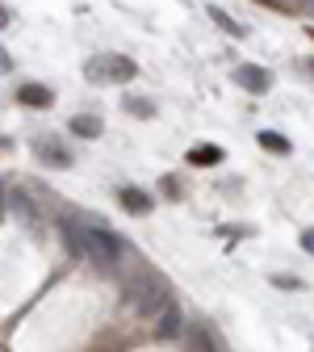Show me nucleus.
<instances>
[{"mask_svg":"<svg viewBox=\"0 0 314 352\" xmlns=\"http://www.w3.org/2000/svg\"><path fill=\"white\" fill-rule=\"evenodd\" d=\"M205 13H210V21H214V25H222V30H227L231 38H243V25H239L235 17H227L222 9H205Z\"/></svg>","mask_w":314,"mask_h":352,"instance_id":"14","label":"nucleus"},{"mask_svg":"<svg viewBox=\"0 0 314 352\" xmlns=\"http://www.w3.org/2000/svg\"><path fill=\"white\" fill-rule=\"evenodd\" d=\"M273 281H277L281 289H302V281H293V277H273Z\"/></svg>","mask_w":314,"mask_h":352,"instance_id":"17","label":"nucleus"},{"mask_svg":"<svg viewBox=\"0 0 314 352\" xmlns=\"http://www.w3.org/2000/svg\"><path fill=\"white\" fill-rule=\"evenodd\" d=\"M17 101L30 105V109H51L55 105V93H51L47 84H21L17 88Z\"/></svg>","mask_w":314,"mask_h":352,"instance_id":"6","label":"nucleus"},{"mask_svg":"<svg viewBox=\"0 0 314 352\" xmlns=\"http://www.w3.org/2000/svg\"><path fill=\"white\" fill-rule=\"evenodd\" d=\"M181 331H185V315L176 311V306L168 302L164 311H159V323H155V336L159 340H181Z\"/></svg>","mask_w":314,"mask_h":352,"instance_id":"5","label":"nucleus"},{"mask_svg":"<svg viewBox=\"0 0 314 352\" xmlns=\"http://www.w3.org/2000/svg\"><path fill=\"white\" fill-rule=\"evenodd\" d=\"M222 160V147H193L189 151V164H218Z\"/></svg>","mask_w":314,"mask_h":352,"instance_id":"15","label":"nucleus"},{"mask_svg":"<svg viewBox=\"0 0 314 352\" xmlns=\"http://www.w3.org/2000/svg\"><path fill=\"white\" fill-rule=\"evenodd\" d=\"M84 256L93 260L101 273H113L126 260V243H122V235H113L101 223H84Z\"/></svg>","mask_w":314,"mask_h":352,"instance_id":"1","label":"nucleus"},{"mask_svg":"<svg viewBox=\"0 0 314 352\" xmlns=\"http://www.w3.org/2000/svg\"><path fill=\"white\" fill-rule=\"evenodd\" d=\"M34 151H38V160H42V164H51V168H71V151H67V147H59L55 139H38V147H34Z\"/></svg>","mask_w":314,"mask_h":352,"instance_id":"7","label":"nucleus"},{"mask_svg":"<svg viewBox=\"0 0 314 352\" xmlns=\"http://www.w3.org/2000/svg\"><path fill=\"white\" fill-rule=\"evenodd\" d=\"M5 25H9V13H5V9H0V30H5Z\"/></svg>","mask_w":314,"mask_h":352,"instance_id":"19","label":"nucleus"},{"mask_svg":"<svg viewBox=\"0 0 314 352\" xmlns=\"http://www.w3.org/2000/svg\"><path fill=\"white\" fill-rule=\"evenodd\" d=\"M59 235H63V248L71 256H84V223L80 218H59Z\"/></svg>","mask_w":314,"mask_h":352,"instance_id":"8","label":"nucleus"},{"mask_svg":"<svg viewBox=\"0 0 314 352\" xmlns=\"http://www.w3.org/2000/svg\"><path fill=\"white\" fill-rule=\"evenodd\" d=\"M117 201L130 210V214H151V197L143 193V189H134V185H126V189H117Z\"/></svg>","mask_w":314,"mask_h":352,"instance_id":"9","label":"nucleus"},{"mask_svg":"<svg viewBox=\"0 0 314 352\" xmlns=\"http://www.w3.org/2000/svg\"><path fill=\"white\" fill-rule=\"evenodd\" d=\"M67 126H71V135H80V139H97L101 130H105L97 113H76V118H71Z\"/></svg>","mask_w":314,"mask_h":352,"instance_id":"10","label":"nucleus"},{"mask_svg":"<svg viewBox=\"0 0 314 352\" xmlns=\"http://www.w3.org/2000/svg\"><path fill=\"white\" fill-rule=\"evenodd\" d=\"M5 206H13V210L25 218V223H34V218H38V206H34V201H30L21 189H17V193H5Z\"/></svg>","mask_w":314,"mask_h":352,"instance_id":"13","label":"nucleus"},{"mask_svg":"<svg viewBox=\"0 0 314 352\" xmlns=\"http://www.w3.org/2000/svg\"><path fill=\"white\" fill-rule=\"evenodd\" d=\"M264 151H273V155H289V139L277 135V130H260V139H256Z\"/></svg>","mask_w":314,"mask_h":352,"instance_id":"12","label":"nucleus"},{"mask_svg":"<svg viewBox=\"0 0 314 352\" xmlns=\"http://www.w3.org/2000/svg\"><path fill=\"white\" fill-rule=\"evenodd\" d=\"M231 80L243 88V93H251V97H264L268 88H273V76H268V67H260V63H239L231 72Z\"/></svg>","mask_w":314,"mask_h":352,"instance_id":"4","label":"nucleus"},{"mask_svg":"<svg viewBox=\"0 0 314 352\" xmlns=\"http://www.w3.org/2000/svg\"><path fill=\"white\" fill-rule=\"evenodd\" d=\"M0 218H5V185H0Z\"/></svg>","mask_w":314,"mask_h":352,"instance_id":"18","label":"nucleus"},{"mask_svg":"<svg viewBox=\"0 0 314 352\" xmlns=\"http://www.w3.org/2000/svg\"><path fill=\"white\" fill-rule=\"evenodd\" d=\"M181 336H185V352H218V344L210 340L205 327H185Z\"/></svg>","mask_w":314,"mask_h":352,"instance_id":"11","label":"nucleus"},{"mask_svg":"<svg viewBox=\"0 0 314 352\" xmlns=\"http://www.w3.org/2000/svg\"><path fill=\"white\" fill-rule=\"evenodd\" d=\"M126 298H130V306H134L139 315H159L164 306L172 302L168 285L155 281V277H139V281H134V289H126Z\"/></svg>","mask_w":314,"mask_h":352,"instance_id":"3","label":"nucleus"},{"mask_svg":"<svg viewBox=\"0 0 314 352\" xmlns=\"http://www.w3.org/2000/svg\"><path fill=\"white\" fill-rule=\"evenodd\" d=\"M126 113H134V118H151L155 109H151L147 97H126Z\"/></svg>","mask_w":314,"mask_h":352,"instance_id":"16","label":"nucleus"},{"mask_svg":"<svg viewBox=\"0 0 314 352\" xmlns=\"http://www.w3.org/2000/svg\"><path fill=\"white\" fill-rule=\"evenodd\" d=\"M84 76L93 84H126V80L139 76V67H134L130 55H93L84 63Z\"/></svg>","mask_w":314,"mask_h":352,"instance_id":"2","label":"nucleus"}]
</instances>
